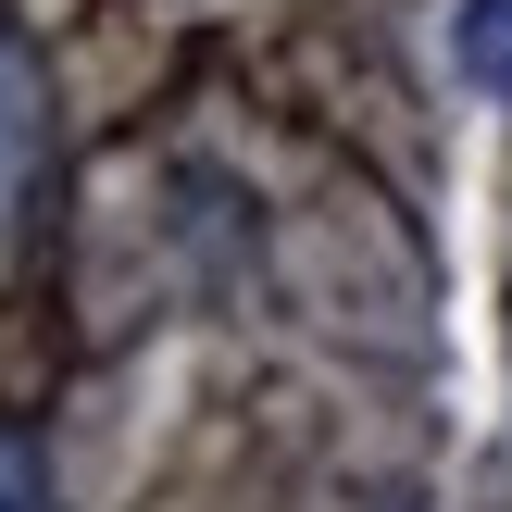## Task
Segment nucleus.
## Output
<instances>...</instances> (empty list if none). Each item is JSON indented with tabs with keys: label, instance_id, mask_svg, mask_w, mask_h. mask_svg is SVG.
Returning <instances> with one entry per match:
<instances>
[{
	"label": "nucleus",
	"instance_id": "f257e3e1",
	"mask_svg": "<svg viewBox=\"0 0 512 512\" xmlns=\"http://www.w3.org/2000/svg\"><path fill=\"white\" fill-rule=\"evenodd\" d=\"M450 63L488 100H512V0H463V13H450Z\"/></svg>",
	"mask_w": 512,
	"mask_h": 512
},
{
	"label": "nucleus",
	"instance_id": "f03ea898",
	"mask_svg": "<svg viewBox=\"0 0 512 512\" xmlns=\"http://www.w3.org/2000/svg\"><path fill=\"white\" fill-rule=\"evenodd\" d=\"M0 512H50V463H38V438L13 413H0Z\"/></svg>",
	"mask_w": 512,
	"mask_h": 512
}]
</instances>
